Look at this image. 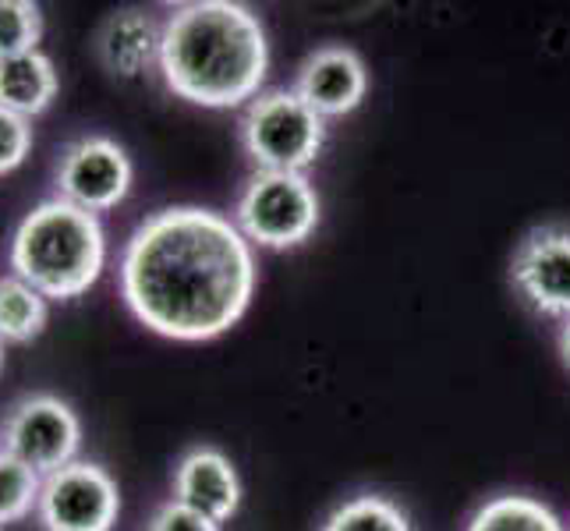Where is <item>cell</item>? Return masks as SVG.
Masks as SVG:
<instances>
[{
	"label": "cell",
	"instance_id": "obj_1",
	"mask_svg": "<svg viewBox=\"0 0 570 531\" xmlns=\"http://www.w3.org/2000/svg\"><path fill=\"white\" fill-rule=\"evenodd\" d=\"M131 316L167 341L199 344L238 323L255 294V255L238 224L203 206L146 216L121 255Z\"/></svg>",
	"mask_w": 570,
	"mask_h": 531
},
{
	"label": "cell",
	"instance_id": "obj_2",
	"mask_svg": "<svg viewBox=\"0 0 570 531\" xmlns=\"http://www.w3.org/2000/svg\"><path fill=\"white\" fill-rule=\"evenodd\" d=\"M160 75L174 96L230 110L255 100L269 75V43L259 14L230 0H195L167 14Z\"/></svg>",
	"mask_w": 570,
	"mask_h": 531
},
{
	"label": "cell",
	"instance_id": "obj_3",
	"mask_svg": "<svg viewBox=\"0 0 570 531\" xmlns=\"http://www.w3.org/2000/svg\"><path fill=\"white\" fill-rule=\"evenodd\" d=\"M11 273L47 302H71L100 281L107 234L100 216L65 199H47L22 216L11 238Z\"/></svg>",
	"mask_w": 570,
	"mask_h": 531
},
{
	"label": "cell",
	"instance_id": "obj_4",
	"mask_svg": "<svg viewBox=\"0 0 570 531\" xmlns=\"http://www.w3.org/2000/svg\"><path fill=\"white\" fill-rule=\"evenodd\" d=\"M242 142L263 170L302 174L326 142V121L294 89H269L248 104Z\"/></svg>",
	"mask_w": 570,
	"mask_h": 531
},
{
	"label": "cell",
	"instance_id": "obj_5",
	"mask_svg": "<svg viewBox=\"0 0 570 531\" xmlns=\"http://www.w3.org/2000/svg\"><path fill=\"white\" fill-rule=\"evenodd\" d=\"M234 224L248 245L259 248H294L312 238L320 224V195L305 174L259 170L245 185Z\"/></svg>",
	"mask_w": 570,
	"mask_h": 531
},
{
	"label": "cell",
	"instance_id": "obj_6",
	"mask_svg": "<svg viewBox=\"0 0 570 531\" xmlns=\"http://www.w3.org/2000/svg\"><path fill=\"white\" fill-rule=\"evenodd\" d=\"M82 446V422L53 393H29L0 422V450L32 468L39 479L57 475L78 461Z\"/></svg>",
	"mask_w": 570,
	"mask_h": 531
},
{
	"label": "cell",
	"instance_id": "obj_7",
	"mask_svg": "<svg viewBox=\"0 0 570 531\" xmlns=\"http://www.w3.org/2000/svg\"><path fill=\"white\" fill-rule=\"evenodd\" d=\"M121 514V493L110 471L92 461H71L43 479L36 518L43 531H110Z\"/></svg>",
	"mask_w": 570,
	"mask_h": 531
},
{
	"label": "cell",
	"instance_id": "obj_8",
	"mask_svg": "<svg viewBox=\"0 0 570 531\" xmlns=\"http://www.w3.org/2000/svg\"><path fill=\"white\" fill-rule=\"evenodd\" d=\"M131 191V160L114 139L86 135L65 149L57 164V199L86 213H107Z\"/></svg>",
	"mask_w": 570,
	"mask_h": 531
},
{
	"label": "cell",
	"instance_id": "obj_9",
	"mask_svg": "<svg viewBox=\"0 0 570 531\" xmlns=\"http://www.w3.org/2000/svg\"><path fill=\"white\" fill-rule=\"evenodd\" d=\"M510 281L542 316L570 319V230L539 227L518 245Z\"/></svg>",
	"mask_w": 570,
	"mask_h": 531
},
{
	"label": "cell",
	"instance_id": "obj_10",
	"mask_svg": "<svg viewBox=\"0 0 570 531\" xmlns=\"http://www.w3.org/2000/svg\"><path fill=\"white\" fill-rule=\"evenodd\" d=\"M294 92H298L323 121L326 117H344L351 110H358V104L368 92L365 61L351 47H323L305 57Z\"/></svg>",
	"mask_w": 570,
	"mask_h": 531
},
{
	"label": "cell",
	"instance_id": "obj_11",
	"mask_svg": "<svg viewBox=\"0 0 570 531\" xmlns=\"http://www.w3.org/2000/svg\"><path fill=\"white\" fill-rule=\"evenodd\" d=\"M174 500L199 510L213 524H224L238 514L242 482L234 464L213 446H195L174 471Z\"/></svg>",
	"mask_w": 570,
	"mask_h": 531
},
{
	"label": "cell",
	"instance_id": "obj_12",
	"mask_svg": "<svg viewBox=\"0 0 570 531\" xmlns=\"http://www.w3.org/2000/svg\"><path fill=\"white\" fill-rule=\"evenodd\" d=\"M164 26H156L146 11H117L96 32V57L117 78H139L160 65Z\"/></svg>",
	"mask_w": 570,
	"mask_h": 531
},
{
	"label": "cell",
	"instance_id": "obj_13",
	"mask_svg": "<svg viewBox=\"0 0 570 531\" xmlns=\"http://www.w3.org/2000/svg\"><path fill=\"white\" fill-rule=\"evenodd\" d=\"M57 89H61V78L43 50L0 61V110H11L29 121L53 104Z\"/></svg>",
	"mask_w": 570,
	"mask_h": 531
},
{
	"label": "cell",
	"instance_id": "obj_14",
	"mask_svg": "<svg viewBox=\"0 0 570 531\" xmlns=\"http://www.w3.org/2000/svg\"><path fill=\"white\" fill-rule=\"evenodd\" d=\"M47 298L22 277H0V341L4 344H29L47 326Z\"/></svg>",
	"mask_w": 570,
	"mask_h": 531
},
{
	"label": "cell",
	"instance_id": "obj_15",
	"mask_svg": "<svg viewBox=\"0 0 570 531\" xmlns=\"http://www.w3.org/2000/svg\"><path fill=\"white\" fill-rule=\"evenodd\" d=\"M464 531H567V528L542 500L507 493L482 503Z\"/></svg>",
	"mask_w": 570,
	"mask_h": 531
},
{
	"label": "cell",
	"instance_id": "obj_16",
	"mask_svg": "<svg viewBox=\"0 0 570 531\" xmlns=\"http://www.w3.org/2000/svg\"><path fill=\"white\" fill-rule=\"evenodd\" d=\"M323 531H415V524L407 521V514L397 503H390L386 496L376 493H365L333 510Z\"/></svg>",
	"mask_w": 570,
	"mask_h": 531
},
{
	"label": "cell",
	"instance_id": "obj_17",
	"mask_svg": "<svg viewBox=\"0 0 570 531\" xmlns=\"http://www.w3.org/2000/svg\"><path fill=\"white\" fill-rule=\"evenodd\" d=\"M39 489H43V479L0 450V528L29 518L39 503Z\"/></svg>",
	"mask_w": 570,
	"mask_h": 531
},
{
	"label": "cell",
	"instance_id": "obj_18",
	"mask_svg": "<svg viewBox=\"0 0 570 531\" xmlns=\"http://www.w3.org/2000/svg\"><path fill=\"white\" fill-rule=\"evenodd\" d=\"M43 14L32 0H0V61L39 50Z\"/></svg>",
	"mask_w": 570,
	"mask_h": 531
},
{
	"label": "cell",
	"instance_id": "obj_19",
	"mask_svg": "<svg viewBox=\"0 0 570 531\" xmlns=\"http://www.w3.org/2000/svg\"><path fill=\"white\" fill-rule=\"evenodd\" d=\"M32 149V125L11 110H0V177L26 164Z\"/></svg>",
	"mask_w": 570,
	"mask_h": 531
},
{
	"label": "cell",
	"instance_id": "obj_20",
	"mask_svg": "<svg viewBox=\"0 0 570 531\" xmlns=\"http://www.w3.org/2000/svg\"><path fill=\"white\" fill-rule=\"evenodd\" d=\"M149 531H220V524H213L209 518H203L199 510H191V507H185L178 500H170L167 507L156 510Z\"/></svg>",
	"mask_w": 570,
	"mask_h": 531
},
{
	"label": "cell",
	"instance_id": "obj_21",
	"mask_svg": "<svg viewBox=\"0 0 570 531\" xmlns=\"http://www.w3.org/2000/svg\"><path fill=\"white\" fill-rule=\"evenodd\" d=\"M560 354H563V362L570 368V319H563V330H560Z\"/></svg>",
	"mask_w": 570,
	"mask_h": 531
},
{
	"label": "cell",
	"instance_id": "obj_22",
	"mask_svg": "<svg viewBox=\"0 0 570 531\" xmlns=\"http://www.w3.org/2000/svg\"><path fill=\"white\" fill-rule=\"evenodd\" d=\"M0 368H4V341H0Z\"/></svg>",
	"mask_w": 570,
	"mask_h": 531
},
{
	"label": "cell",
	"instance_id": "obj_23",
	"mask_svg": "<svg viewBox=\"0 0 570 531\" xmlns=\"http://www.w3.org/2000/svg\"><path fill=\"white\" fill-rule=\"evenodd\" d=\"M0 531H4V528H0Z\"/></svg>",
	"mask_w": 570,
	"mask_h": 531
}]
</instances>
